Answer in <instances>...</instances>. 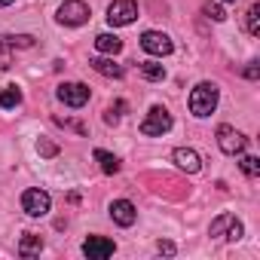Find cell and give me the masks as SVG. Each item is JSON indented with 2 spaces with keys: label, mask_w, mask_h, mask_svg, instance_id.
<instances>
[{
  "label": "cell",
  "mask_w": 260,
  "mask_h": 260,
  "mask_svg": "<svg viewBox=\"0 0 260 260\" xmlns=\"http://www.w3.org/2000/svg\"><path fill=\"white\" fill-rule=\"evenodd\" d=\"M217 107V86L214 83H199L190 92V113L193 116H211Z\"/></svg>",
  "instance_id": "obj_1"
},
{
  "label": "cell",
  "mask_w": 260,
  "mask_h": 260,
  "mask_svg": "<svg viewBox=\"0 0 260 260\" xmlns=\"http://www.w3.org/2000/svg\"><path fill=\"white\" fill-rule=\"evenodd\" d=\"M172 128V113L166 110V107H150L147 110V116L141 119V135H150V138H156V135H166Z\"/></svg>",
  "instance_id": "obj_2"
},
{
  "label": "cell",
  "mask_w": 260,
  "mask_h": 260,
  "mask_svg": "<svg viewBox=\"0 0 260 260\" xmlns=\"http://www.w3.org/2000/svg\"><path fill=\"white\" fill-rule=\"evenodd\" d=\"M55 19H58V25L80 28V25L89 22V7L83 4V0H64V4L58 7V13H55Z\"/></svg>",
  "instance_id": "obj_3"
},
{
  "label": "cell",
  "mask_w": 260,
  "mask_h": 260,
  "mask_svg": "<svg viewBox=\"0 0 260 260\" xmlns=\"http://www.w3.org/2000/svg\"><path fill=\"white\" fill-rule=\"evenodd\" d=\"M49 208H52V199H49L46 190L31 187V190L22 193V211H25L28 217H43V214H49Z\"/></svg>",
  "instance_id": "obj_4"
},
{
  "label": "cell",
  "mask_w": 260,
  "mask_h": 260,
  "mask_svg": "<svg viewBox=\"0 0 260 260\" xmlns=\"http://www.w3.org/2000/svg\"><path fill=\"white\" fill-rule=\"evenodd\" d=\"M135 19H138V4L135 0H113V4L107 7V22L113 28H125Z\"/></svg>",
  "instance_id": "obj_5"
},
{
  "label": "cell",
  "mask_w": 260,
  "mask_h": 260,
  "mask_svg": "<svg viewBox=\"0 0 260 260\" xmlns=\"http://www.w3.org/2000/svg\"><path fill=\"white\" fill-rule=\"evenodd\" d=\"M217 144H220V150H223L226 156H242L245 147H248V138H245L242 132H236L233 125H220V128H217Z\"/></svg>",
  "instance_id": "obj_6"
},
{
  "label": "cell",
  "mask_w": 260,
  "mask_h": 260,
  "mask_svg": "<svg viewBox=\"0 0 260 260\" xmlns=\"http://www.w3.org/2000/svg\"><path fill=\"white\" fill-rule=\"evenodd\" d=\"M141 49L150 52V55H156V58H162V55H172L175 43H172V37L162 34V31H144V34H141Z\"/></svg>",
  "instance_id": "obj_7"
},
{
  "label": "cell",
  "mask_w": 260,
  "mask_h": 260,
  "mask_svg": "<svg viewBox=\"0 0 260 260\" xmlns=\"http://www.w3.org/2000/svg\"><path fill=\"white\" fill-rule=\"evenodd\" d=\"M89 86L86 83H61L58 86V101L68 104V107H83L89 101Z\"/></svg>",
  "instance_id": "obj_8"
},
{
  "label": "cell",
  "mask_w": 260,
  "mask_h": 260,
  "mask_svg": "<svg viewBox=\"0 0 260 260\" xmlns=\"http://www.w3.org/2000/svg\"><path fill=\"white\" fill-rule=\"evenodd\" d=\"M116 251V245L110 242V239H104V236H89L86 242H83V254L89 257V260H104V257H110Z\"/></svg>",
  "instance_id": "obj_9"
},
{
  "label": "cell",
  "mask_w": 260,
  "mask_h": 260,
  "mask_svg": "<svg viewBox=\"0 0 260 260\" xmlns=\"http://www.w3.org/2000/svg\"><path fill=\"white\" fill-rule=\"evenodd\" d=\"M110 217H113V223H119V226H132V223L138 220V211H135V205L128 202V199H116V202L110 205Z\"/></svg>",
  "instance_id": "obj_10"
},
{
  "label": "cell",
  "mask_w": 260,
  "mask_h": 260,
  "mask_svg": "<svg viewBox=\"0 0 260 260\" xmlns=\"http://www.w3.org/2000/svg\"><path fill=\"white\" fill-rule=\"evenodd\" d=\"M172 159H175L178 169H184L187 175H196V172L202 169V159H199V153H196L193 147H178V150L172 153Z\"/></svg>",
  "instance_id": "obj_11"
},
{
  "label": "cell",
  "mask_w": 260,
  "mask_h": 260,
  "mask_svg": "<svg viewBox=\"0 0 260 260\" xmlns=\"http://www.w3.org/2000/svg\"><path fill=\"white\" fill-rule=\"evenodd\" d=\"M89 64H92L101 77H113V80H119V77L125 74V71H122V64H116L113 58H92Z\"/></svg>",
  "instance_id": "obj_12"
},
{
  "label": "cell",
  "mask_w": 260,
  "mask_h": 260,
  "mask_svg": "<svg viewBox=\"0 0 260 260\" xmlns=\"http://www.w3.org/2000/svg\"><path fill=\"white\" fill-rule=\"evenodd\" d=\"M95 49L104 52V55H116V52L122 49V40H119L116 34H98V37H95Z\"/></svg>",
  "instance_id": "obj_13"
},
{
  "label": "cell",
  "mask_w": 260,
  "mask_h": 260,
  "mask_svg": "<svg viewBox=\"0 0 260 260\" xmlns=\"http://www.w3.org/2000/svg\"><path fill=\"white\" fill-rule=\"evenodd\" d=\"M40 251H43V239H40L37 233H25L22 242H19V254H22V257H34V254H40Z\"/></svg>",
  "instance_id": "obj_14"
},
{
  "label": "cell",
  "mask_w": 260,
  "mask_h": 260,
  "mask_svg": "<svg viewBox=\"0 0 260 260\" xmlns=\"http://www.w3.org/2000/svg\"><path fill=\"white\" fill-rule=\"evenodd\" d=\"M95 159H98V166H101L104 175H116V172H119V159H116L113 153H107V150H95Z\"/></svg>",
  "instance_id": "obj_15"
},
{
  "label": "cell",
  "mask_w": 260,
  "mask_h": 260,
  "mask_svg": "<svg viewBox=\"0 0 260 260\" xmlns=\"http://www.w3.org/2000/svg\"><path fill=\"white\" fill-rule=\"evenodd\" d=\"M22 104V89L19 86H7L4 92H0V107L10 110V107H19Z\"/></svg>",
  "instance_id": "obj_16"
},
{
  "label": "cell",
  "mask_w": 260,
  "mask_h": 260,
  "mask_svg": "<svg viewBox=\"0 0 260 260\" xmlns=\"http://www.w3.org/2000/svg\"><path fill=\"white\" fill-rule=\"evenodd\" d=\"M141 77L150 80V83H159V80H166V68L156 64V61H144L141 64Z\"/></svg>",
  "instance_id": "obj_17"
},
{
  "label": "cell",
  "mask_w": 260,
  "mask_h": 260,
  "mask_svg": "<svg viewBox=\"0 0 260 260\" xmlns=\"http://www.w3.org/2000/svg\"><path fill=\"white\" fill-rule=\"evenodd\" d=\"M13 68V43L10 37H0V71Z\"/></svg>",
  "instance_id": "obj_18"
},
{
  "label": "cell",
  "mask_w": 260,
  "mask_h": 260,
  "mask_svg": "<svg viewBox=\"0 0 260 260\" xmlns=\"http://www.w3.org/2000/svg\"><path fill=\"white\" fill-rule=\"evenodd\" d=\"M239 166H242V172H245L248 178H257V175H260V159H257V156H242Z\"/></svg>",
  "instance_id": "obj_19"
},
{
  "label": "cell",
  "mask_w": 260,
  "mask_h": 260,
  "mask_svg": "<svg viewBox=\"0 0 260 260\" xmlns=\"http://www.w3.org/2000/svg\"><path fill=\"white\" fill-rule=\"evenodd\" d=\"M230 220H233V214H220V217H214V220H211V226H208V233H211L214 239H217V236H223Z\"/></svg>",
  "instance_id": "obj_20"
},
{
  "label": "cell",
  "mask_w": 260,
  "mask_h": 260,
  "mask_svg": "<svg viewBox=\"0 0 260 260\" xmlns=\"http://www.w3.org/2000/svg\"><path fill=\"white\" fill-rule=\"evenodd\" d=\"M248 34H254V37L260 34V7L257 4L248 10Z\"/></svg>",
  "instance_id": "obj_21"
},
{
  "label": "cell",
  "mask_w": 260,
  "mask_h": 260,
  "mask_svg": "<svg viewBox=\"0 0 260 260\" xmlns=\"http://www.w3.org/2000/svg\"><path fill=\"white\" fill-rule=\"evenodd\" d=\"M122 110H125V101H116L113 107H107L104 122H107V125H116V122H119V116H122Z\"/></svg>",
  "instance_id": "obj_22"
},
{
  "label": "cell",
  "mask_w": 260,
  "mask_h": 260,
  "mask_svg": "<svg viewBox=\"0 0 260 260\" xmlns=\"http://www.w3.org/2000/svg\"><path fill=\"white\" fill-rule=\"evenodd\" d=\"M202 13H205L211 22H223V19H226V13H223V7H220V4H205V7H202Z\"/></svg>",
  "instance_id": "obj_23"
},
{
  "label": "cell",
  "mask_w": 260,
  "mask_h": 260,
  "mask_svg": "<svg viewBox=\"0 0 260 260\" xmlns=\"http://www.w3.org/2000/svg\"><path fill=\"white\" fill-rule=\"evenodd\" d=\"M242 233H245V226H242V220H236V217H233V220L226 223V233H223V236H226L230 242H239V239H242Z\"/></svg>",
  "instance_id": "obj_24"
},
{
  "label": "cell",
  "mask_w": 260,
  "mask_h": 260,
  "mask_svg": "<svg viewBox=\"0 0 260 260\" xmlns=\"http://www.w3.org/2000/svg\"><path fill=\"white\" fill-rule=\"evenodd\" d=\"M37 150H40V156H55V153H58V147H55L52 141H46V138L37 141Z\"/></svg>",
  "instance_id": "obj_25"
},
{
  "label": "cell",
  "mask_w": 260,
  "mask_h": 260,
  "mask_svg": "<svg viewBox=\"0 0 260 260\" xmlns=\"http://www.w3.org/2000/svg\"><path fill=\"white\" fill-rule=\"evenodd\" d=\"M10 43L13 46H22V49H31L34 46V37L31 34H19V37H10Z\"/></svg>",
  "instance_id": "obj_26"
},
{
  "label": "cell",
  "mask_w": 260,
  "mask_h": 260,
  "mask_svg": "<svg viewBox=\"0 0 260 260\" xmlns=\"http://www.w3.org/2000/svg\"><path fill=\"white\" fill-rule=\"evenodd\" d=\"M245 77H248V80H257V77H260V68H257V64H248V68H245Z\"/></svg>",
  "instance_id": "obj_27"
},
{
  "label": "cell",
  "mask_w": 260,
  "mask_h": 260,
  "mask_svg": "<svg viewBox=\"0 0 260 260\" xmlns=\"http://www.w3.org/2000/svg\"><path fill=\"white\" fill-rule=\"evenodd\" d=\"M156 248H159V254H175V245L172 242H159Z\"/></svg>",
  "instance_id": "obj_28"
},
{
  "label": "cell",
  "mask_w": 260,
  "mask_h": 260,
  "mask_svg": "<svg viewBox=\"0 0 260 260\" xmlns=\"http://www.w3.org/2000/svg\"><path fill=\"white\" fill-rule=\"evenodd\" d=\"M13 4V0H0V7H10Z\"/></svg>",
  "instance_id": "obj_29"
},
{
  "label": "cell",
  "mask_w": 260,
  "mask_h": 260,
  "mask_svg": "<svg viewBox=\"0 0 260 260\" xmlns=\"http://www.w3.org/2000/svg\"><path fill=\"white\" fill-rule=\"evenodd\" d=\"M223 4H236V0H223Z\"/></svg>",
  "instance_id": "obj_30"
}]
</instances>
